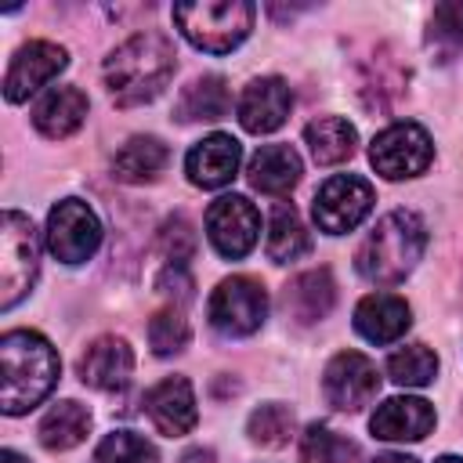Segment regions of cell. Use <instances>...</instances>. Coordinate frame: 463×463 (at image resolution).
<instances>
[{
	"mask_svg": "<svg viewBox=\"0 0 463 463\" xmlns=\"http://www.w3.org/2000/svg\"><path fill=\"white\" fill-rule=\"evenodd\" d=\"M0 373H4L0 409L7 416H22L51 394L61 362L51 340L40 336L36 329H11L0 336Z\"/></svg>",
	"mask_w": 463,
	"mask_h": 463,
	"instance_id": "obj_1",
	"label": "cell"
},
{
	"mask_svg": "<svg viewBox=\"0 0 463 463\" xmlns=\"http://www.w3.org/2000/svg\"><path fill=\"white\" fill-rule=\"evenodd\" d=\"M174 69H177V54L163 33H134L105 58L101 76H105L112 101L130 109V105H145L159 98Z\"/></svg>",
	"mask_w": 463,
	"mask_h": 463,
	"instance_id": "obj_2",
	"label": "cell"
},
{
	"mask_svg": "<svg viewBox=\"0 0 463 463\" xmlns=\"http://www.w3.org/2000/svg\"><path fill=\"white\" fill-rule=\"evenodd\" d=\"M423 250H427V224L412 210H391L358 246L354 268L362 279L376 286H394L416 268Z\"/></svg>",
	"mask_w": 463,
	"mask_h": 463,
	"instance_id": "obj_3",
	"label": "cell"
},
{
	"mask_svg": "<svg viewBox=\"0 0 463 463\" xmlns=\"http://www.w3.org/2000/svg\"><path fill=\"white\" fill-rule=\"evenodd\" d=\"M253 14L257 11L246 0H199V4H177L174 7V22L184 33V40L206 54L235 51L250 36Z\"/></svg>",
	"mask_w": 463,
	"mask_h": 463,
	"instance_id": "obj_4",
	"label": "cell"
},
{
	"mask_svg": "<svg viewBox=\"0 0 463 463\" xmlns=\"http://www.w3.org/2000/svg\"><path fill=\"white\" fill-rule=\"evenodd\" d=\"M40 271V235L33 221L18 210L0 217V311H11L36 282Z\"/></svg>",
	"mask_w": 463,
	"mask_h": 463,
	"instance_id": "obj_5",
	"label": "cell"
},
{
	"mask_svg": "<svg viewBox=\"0 0 463 463\" xmlns=\"http://www.w3.org/2000/svg\"><path fill=\"white\" fill-rule=\"evenodd\" d=\"M206 315H210V326L217 333H224V336H250L268 318V293H264V286L257 279L232 275V279L217 282V289L210 293Z\"/></svg>",
	"mask_w": 463,
	"mask_h": 463,
	"instance_id": "obj_6",
	"label": "cell"
},
{
	"mask_svg": "<svg viewBox=\"0 0 463 463\" xmlns=\"http://www.w3.org/2000/svg\"><path fill=\"white\" fill-rule=\"evenodd\" d=\"M373 203H376V195H373V184L365 177H358V174H333L315 192L311 217H315V224L326 235H344V232H354L369 217Z\"/></svg>",
	"mask_w": 463,
	"mask_h": 463,
	"instance_id": "obj_7",
	"label": "cell"
},
{
	"mask_svg": "<svg viewBox=\"0 0 463 463\" xmlns=\"http://www.w3.org/2000/svg\"><path fill=\"white\" fill-rule=\"evenodd\" d=\"M430 159H434V145L420 123H391L369 145V163L387 181L416 177L430 166Z\"/></svg>",
	"mask_w": 463,
	"mask_h": 463,
	"instance_id": "obj_8",
	"label": "cell"
},
{
	"mask_svg": "<svg viewBox=\"0 0 463 463\" xmlns=\"http://www.w3.org/2000/svg\"><path fill=\"white\" fill-rule=\"evenodd\" d=\"M101 242V221L83 199H61L47 213V250L61 264H83Z\"/></svg>",
	"mask_w": 463,
	"mask_h": 463,
	"instance_id": "obj_9",
	"label": "cell"
},
{
	"mask_svg": "<svg viewBox=\"0 0 463 463\" xmlns=\"http://www.w3.org/2000/svg\"><path fill=\"white\" fill-rule=\"evenodd\" d=\"M206 235L228 260H242L260 239V213L246 195H221L206 210Z\"/></svg>",
	"mask_w": 463,
	"mask_h": 463,
	"instance_id": "obj_10",
	"label": "cell"
},
{
	"mask_svg": "<svg viewBox=\"0 0 463 463\" xmlns=\"http://www.w3.org/2000/svg\"><path fill=\"white\" fill-rule=\"evenodd\" d=\"M376 391H380L376 365L362 351H340L329 358V365L322 373V394L333 409L358 412L362 405H369L376 398Z\"/></svg>",
	"mask_w": 463,
	"mask_h": 463,
	"instance_id": "obj_11",
	"label": "cell"
},
{
	"mask_svg": "<svg viewBox=\"0 0 463 463\" xmlns=\"http://www.w3.org/2000/svg\"><path fill=\"white\" fill-rule=\"evenodd\" d=\"M69 65L65 47L51 43V40H29L25 47L14 51L7 76H4V98L7 101H25L29 94H36L40 87H47L61 69Z\"/></svg>",
	"mask_w": 463,
	"mask_h": 463,
	"instance_id": "obj_12",
	"label": "cell"
},
{
	"mask_svg": "<svg viewBox=\"0 0 463 463\" xmlns=\"http://www.w3.org/2000/svg\"><path fill=\"white\" fill-rule=\"evenodd\" d=\"M145 412L152 427L166 438H181L195 427L199 409H195V391L184 376H166L145 394Z\"/></svg>",
	"mask_w": 463,
	"mask_h": 463,
	"instance_id": "obj_13",
	"label": "cell"
},
{
	"mask_svg": "<svg viewBox=\"0 0 463 463\" xmlns=\"http://www.w3.org/2000/svg\"><path fill=\"white\" fill-rule=\"evenodd\" d=\"M293 109V94L286 87V80L279 76H260V80H250L246 90L239 94V123L250 130V134H271L286 123Z\"/></svg>",
	"mask_w": 463,
	"mask_h": 463,
	"instance_id": "obj_14",
	"label": "cell"
},
{
	"mask_svg": "<svg viewBox=\"0 0 463 463\" xmlns=\"http://www.w3.org/2000/svg\"><path fill=\"white\" fill-rule=\"evenodd\" d=\"M242 163V145L232 134H210L184 156V174L195 188H224Z\"/></svg>",
	"mask_w": 463,
	"mask_h": 463,
	"instance_id": "obj_15",
	"label": "cell"
},
{
	"mask_svg": "<svg viewBox=\"0 0 463 463\" xmlns=\"http://www.w3.org/2000/svg\"><path fill=\"white\" fill-rule=\"evenodd\" d=\"M134 373V351L119 336H98L80 354V380L94 391H123Z\"/></svg>",
	"mask_w": 463,
	"mask_h": 463,
	"instance_id": "obj_16",
	"label": "cell"
},
{
	"mask_svg": "<svg viewBox=\"0 0 463 463\" xmlns=\"http://www.w3.org/2000/svg\"><path fill=\"white\" fill-rule=\"evenodd\" d=\"M369 427L383 441H420L434 427V405L423 398H412V394H398V398H387L383 405H376Z\"/></svg>",
	"mask_w": 463,
	"mask_h": 463,
	"instance_id": "obj_17",
	"label": "cell"
},
{
	"mask_svg": "<svg viewBox=\"0 0 463 463\" xmlns=\"http://www.w3.org/2000/svg\"><path fill=\"white\" fill-rule=\"evenodd\" d=\"M412 326V311L394 293H369L354 307V329L369 344H394Z\"/></svg>",
	"mask_w": 463,
	"mask_h": 463,
	"instance_id": "obj_18",
	"label": "cell"
},
{
	"mask_svg": "<svg viewBox=\"0 0 463 463\" xmlns=\"http://www.w3.org/2000/svg\"><path fill=\"white\" fill-rule=\"evenodd\" d=\"M336 300V286H333V275L326 268H315V271H300L286 289H282V307L289 318H297L300 326H311V322H322L329 315Z\"/></svg>",
	"mask_w": 463,
	"mask_h": 463,
	"instance_id": "obj_19",
	"label": "cell"
},
{
	"mask_svg": "<svg viewBox=\"0 0 463 463\" xmlns=\"http://www.w3.org/2000/svg\"><path fill=\"white\" fill-rule=\"evenodd\" d=\"M83 119H87V94L76 87H51L33 109V127L54 141L76 134Z\"/></svg>",
	"mask_w": 463,
	"mask_h": 463,
	"instance_id": "obj_20",
	"label": "cell"
},
{
	"mask_svg": "<svg viewBox=\"0 0 463 463\" xmlns=\"http://www.w3.org/2000/svg\"><path fill=\"white\" fill-rule=\"evenodd\" d=\"M300 174H304L300 156L289 145H260L250 156V166H246L250 184L264 195H286L300 181Z\"/></svg>",
	"mask_w": 463,
	"mask_h": 463,
	"instance_id": "obj_21",
	"label": "cell"
},
{
	"mask_svg": "<svg viewBox=\"0 0 463 463\" xmlns=\"http://www.w3.org/2000/svg\"><path fill=\"white\" fill-rule=\"evenodd\" d=\"M170 163V152L159 137L152 134H137L130 137L116 156H112V170L119 181L127 184H145V181H156Z\"/></svg>",
	"mask_w": 463,
	"mask_h": 463,
	"instance_id": "obj_22",
	"label": "cell"
},
{
	"mask_svg": "<svg viewBox=\"0 0 463 463\" xmlns=\"http://www.w3.org/2000/svg\"><path fill=\"white\" fill-rule=\"evenodd\" d=\"M304 141H307L315 163L336 166V163H344V159L354 156L358 134H354V127L344 116H318V119H311L304 127Z\"/></svg>",
	"mask_w": 463,
	"mask_h": 463,
	"instance_id": "obj_23",
	"label": "cell"
},
{
	"mask_svg": "<svg viewBox=\"0 0 463 463\" xmlns=\"http://www.w3.org/2000/svg\"><path fill=\"white\" fill-rule=\"evenodd\" d=\"M228 109H232V94H228L224 80L221 76H203V80L184 87V94L177 98L174 116L181 123H203V119L213 123V119L228 116Z\"/></svg>",
	"mask_w": 463,
	"mask_h": 463,
	"instance_id": "obj_24",
	"label": "cell"
},
{
	"mask_svg": "<svg viewBox=\"0 0 463 463\" xmlns=\"http://www.w3.org/2000/svg\"><path fill=\"white\" fill-rule=\"evenodd\" d=\"M90 430V412L87 405L65 398L58 405L47 409V416L40 420V441L43 449H54V452H65V449H76Z\"/></svg>",
	"mask_w": 463,
	"mask_h": 463,
	"instance_id": "obj_25",
	"label": "cell"
},
{
	"mask_svg": "<svg viewBox=\"0 0 463 463\" xmlns=\"http://www.w3.org/2000/svg\"><path fill=\"white\" fill-rule=\"evenodd\" d=\"M264 246H268V257H271L275 264H289V260H297V257L307 253L311 235H307L300 213H297L289 203H279V206L271 210V221H268V242H264Z\"/></svg>",
	"mask_w": 463,
	"mask_h": 463,
	"instance_id": "obj_26",
	"label": "cell"
},
{
	"mask_svg": "<svg viewBox=\"0 0 463 463\" xmlns=\"http://www.w3.org/2000/svg\"><path fill=\"white\" fill-rule=\"evenodd\" d=\"M438 373V358L427 344H405L387 358V376L402 387H427Z\"/></svg>",
	"mask_w": 463,
	"mask_h": 463,
	"instance_id": "obj_27",
	"label": "cell"
},
{
	"mask_svg": "<svg viewBox=\"0 0 463 463\" xmlns=\"http://www.w3.org/2000/svg\"><path fill=\"white\" fill-rule=\"evenodd\" d=\"M300 456L304 463H358V445L326 423H311L300 438Z\"/></svg>",
	"mask_w": 463,
	"mask_h": 463,
	"instance_id": "obj_28",
	"label": "cell"
},
{
	"mask_svg": "<svg viewBox=\"0 0 463 463\" xmlns=\"http://www.w3.org/2000/svg\"><path fill=\"white\" fill-rule=\"evenodd\" d=\"M94 463H159V452L134 430H112L98 441Z\"/></svg>",
	"mask_w": 463,
	"mask_h": 463,
	"instance_id": "obj_29",
	"label": "cell"
},
{
	"mask_svg": "<svg viewBox=\"0 0 463 463\" xmlns=\"http://www.w3.org/2000/svg\"><path fill=\"white\" fill-rule=\"evenodd\" d=\"M246 430H250V438H253L257 445L279 449V445H286L289 434H293V412H289L286 405H279V402H268V405H260V409L250 412Z\"/></svg>",
	"mask_w": 463,
	"mask_h": 463,
	"instance_id": "obj_30",
	"label": "cell"
},
{
	"mask_svg": "<svg viewBox=\"0 0 463 463\" xmlns=\"http://www.w3.org/2000/svg\"><path fill=\"white\" fill-rule=\"evenodd\" d=\"M188 336H192L188 318H184L177 307H163V311H156L152 322H148V344H152V351L163 354V358L184 351Z\"/></svg>",
	"mask_w": 463,
	"mask_h": 463,
	"instance_id": "obj_31",
	"label": "cell"
},
{
	"mask_svg": "<svg viewBox=\"0 0 463 463\" xmlns=\"http://www.w3.org/2000/svg\"><path fill=\"white\" fill-rule=\"evenodd\" d=\"M427 43L441 47L445 54H452L456 47H463V0H449L438 4L430 14V29H427Z\"/></svg>",
	"mask_w": 463,
	"mask_h": 463,
	"instance_id": "obj_32",
	"label": "cell"
},
{
	"mask_svg": "<svg viewBox=\"0 0 463 463\" xmlns=\"http://www.w3.org/2000/svg\"><path fill=\"white\" fill-rule=\"evenodd\" d=\"M156 246H159V253L166 257V264L184 268V264L195 257V232H192V224H188L184 217H170V221H163Z\"/></svg>",
	"mask_w": 463,
	"mask_h": 463,
	"instance_id": "obj_33",
	"label": "cell"
},
{
	"mask_svg": "<svg viewBox=\"0 0 463 463\" xmlns=\"http://www.w3.org/2000/svg\"><path fill=\"white\" fill-rule=\"evenodd\" d=\"M156 289H159V293H166V297H174V293H177V297L184 300V297L192 293V279L184 275V268L166 264V268H163V275L156 279Z\"/></svg>",
	"mask_w": 463,
	"mask_h": 463,
	"instance_id": "obj_34",
	"label": "cell"
},
{
	"mask_svg": "<svg viewBox=\"0 0 463 463\" xmlns=\"http://www.w3.org/2000/svg\"><path fill=\"white\" fill-rule=\"evenodd\" d=\"M181 463H213V452L210 449H192V452H184Z\"/></svg>",
	"mask_w": 463,
	"mask_h": 463,
	"instance_id": "obj_35",
	"label": "cell"
},
{
	"mask_svg": "<svg viewBox=\"0 0 463 463\" xmlns=\"http://www.w3.org/2000/svg\"><path fill=\"white\" fill-rule=\"evenodd\" d=\"M373 463H420V459H412V456H405V452H383V456H376Z\"/></svg>",
	"mask_w": 463,
	"mask_h": 463,
	"instance_id": "obj_36",
	"label": "cell"
},
{
	"mask_svg": "<svg viewBox=\"0 0 463 463\" xmlns=\"http://www.w3.org/2000/svg\"><path fill=\"white\" fill-rule=\"evenodd\" d=\"M0 463H29V459H25V456H18L14 449H4V452H0Z\"/></svg>",
	"mask_w": 463,
	"mask_h": 463,
	"instance_id": "obj_37",
	"label": "cell"
},
{
	"mask_svg": "<svg viewBox=\"0 0 463 463\" xmlns=\"http://www.w3.org/2000/svg\"><path fill=\"white\" fill-rule=\"evenodd\" d=\"M438 463H463V456H441Z\"/></svg>",
	"mask_w": 463,
	"mask_h": 463,
	"instance_id": "obj_38",
	"label": "cell"
}]
</instances>
